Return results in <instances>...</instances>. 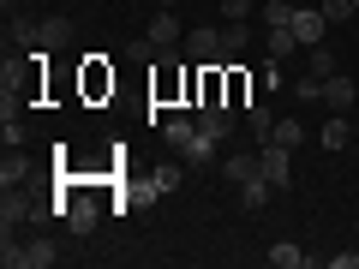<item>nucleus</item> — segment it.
I'll return each instance as SVG.
<instances>
[{"mask_svg": "<svg viewBox=\"0 0 359 269\" xmlns=\"http://www.w3.org/2000/svg\"><path fill=\"white\" fill-rule=\"evenodd\" d=\"M54 216H60V204L25 192V186H6V198H0V228H36V221H54Z\"/></svg>", "mask_w": 359, "mask_h": 269, "instance_id": "f257e3e1", "label": "nucleus"}, {"mask_svg": "<svg viewBox=\"0 0 359 269\" xmlns=\"http://www.w3.org/2000/svg\"><path fill=\"white\" fill-rule=\"evenodd\" d=\"M13 42L18 48H66L72 42V13H48V18H25V25H13Z\"/></svg>", "mask_w": 359, "mask_h": 269, "instance_id": "f03ea898", "label": "nucleus"}, {"mask_svg": "<svg viewBox=\"0 0 359 269\" xmlns=\"http://www.w3.org/2000/svg\"><path fill=\"white\" fill-rule=\"evenodd\" d=\"M186 60L192 66H228V48H222V25H198V30H186Z\"/></svg>", "mask_w": 359, "mask_h": 269, "instance_id": "7ed1b4c3", "label": "nucleus"}, {"mask_svg": "<svg viewBox=\"0 0 359 269\" xmlns=\"http://www.w3.org/2000/svg\"><path fill=\"white\" fill-rule=\"evenodd\" d=\"M257 174H264L276 192H287V179H294V150H282V144H257Z\"/></svg>", "mask_w": 359, "mask_h": 269, "instance_id": "20e7f679", "label": "nucleus"}, {"mask_svg": "<svg viewBox=\"0 0 359 269\" xmlns=\"http://www.w3.org/2000/svg\"><path fill=\"white\" fill-rule=\"evenodd\" d=\"M198 126L210 132V138H233V126H240V108H228V102H210V108H198Z\"/></svg>", "mask_w": 359, "mask_h": 269, "instance_id": "39448f33", "label": "nucleus"}, {"mask_svg": "<svg viewBox=\"0 0 359 269\" xmlns=\"http://www.w3.org/2000/svg\"><path fill=\"white\" fill-rule=\"evenodd\" d=\"M323 30H330V18H323V6H294V36L299 48H318Z\"/></svg>", "mask_w": 359, "mask_h": 269, "instance_id": "423d86ee", "label": "nucleus"}, {"mask_svg": "<svg viewBox=\"0 0 359 269\" xmlns=\"http://www.w3.org/2000/svg\"><path fill=\"white\" fill-rule=\"evenodd\" d=\"M216 150H222V144L210 138L204 126H198V132H192V138H186V144H180L174 156H180V162H186V167H210V162H216Z\"/></svg>", "mask_w": 359, "mask_h": 269, "instance_id": "0eeeda50", "label": "nucleus"}, {"mask_svg": "<svg viewBox=\"0 0 359 269\" xmlns=\"http://www.w3.org/2000/svg\"><path fill=\"white\" fill-rule=\"evenodd\" d=\"M359 102V84L347 72H335V78H323V108H335V114H347V108Z\"/></svg>", "mask_w": 359, "mask_h": 269, "instance_id": "6e6552de", "label": "nucleus"}, {"mask_svg": "<svg viewBox=\"0 0 359 269\" xmlns=\"http://www.w3.org/2000/svg\"><path fill=\"white\" fill-rule=\"evenodd\" d=\"M84 96H114V72H108L102 54H90V60H84Z\"/></svg>", "mask_w": 359, "mask_h": 269, "instance_id": "1a4fd4ad", "label": "nucleus"}, {"mask_svg": "<svg viewBox=\"0 0 359 269\" xmlns=\"http://www.w3.org/2000/svg\"><path fill=\"white\" fill-rule=\"evenodd\" d=\"M269 198H276V186H269L264 174H252V179L240 186V204H245V216H264V209H269Z\"/></svg>", "mask_w": 359, "mask_h": 269, "instance_id": "9d476101", "label": "nucleus"}, {"mask_svg": "<svg viewBox=\"0 0 359 269\" xmlns=\"http://www.w3.org/2000/svg\"><path fill=\"white\" fill-rule=\"evenodd\" d=\"M264 54H269V60H294V54H299L294 25H276V30H264Z\"/></svg>", "mask_w": 359, "mask_h": 269, "instance_id": "9b49d317", "label": "nucleus"}, {"mask_svg": "<svg viewBox=\"0 0 359 269\" xmlns=\"http://www.w3.org/2000/svg\"><path fill=\"white\" fill-rule=\"evenodd\" d=\"M0 186H30V156L25 150H6V156H0Z\"/></svg>", "mask_w": 359, "mask_h": 269, "instance_id": "f8f14e48", "label": "nucleus"}, {"mask_svg": "<svg viewBox=\"0 0 359 269\" xmlns=\"http://www.w3.org/2000/svg\"><path fill=\"white\" fill-rule=\"evenodd\" d=\"M222 48H228V60H240V54L252 48V25H245V18H228V25H222Z\"/></svg>", "mask_w": 359, "mask_h": 269, "instance_id": "ddd939ff", "label": "nucleus"}, {"mask_svg": "<svg viewBox=\"0 0 359 269\" xmlns=\"http://www.w3.org/2000/svg\"><path fill=\"white\" fill-rule=\"evenodd\" d=\"M150 42H156V48H174V42H186L180 18H174V13H156V18H150Z\"/></svg>", "mask_w": 359, "mask_h": 269, "instance_id": "4468645a", "label": "nucleus"}, {"mask_svg": "<svg viewBox=\"0 0 359 269\" xmlns=\"http://www.w3.org/2000/svg\"><path fill=\"white\" fill-rule=\"evenodd\" d=\"M228 108H252V78H245V66L228 60Z\"/></svg>", "mask_w": 359, "mask_h": 269, "instance_id": "2eb2a0df", "label": "nucleus"}, {"mask_svg": "<svg viewBox=\"0 0 359 269\" xmlns=\"http://www.w3.org/2000/svg\"><path fill=\"white\" fill-rule=\"evenodd\" d=\"M306 72H311V78H335V72H341L335 48H323V42H318V48H306Z\"/></svg>", "mask_w": 359, "mask_h": 269, "instance_id": "dca6fc26", "label": "nucleus"}, {"mask_svg": "<svg viewBox=\"0 0 359 269\" xmlns=\"http://www.w3.org/2000/svg\"><path fill=\"white\" fill-rule=\"evenodd\" d=\"M269 263H276V269H306V263H311V257H306V251H299V245H294V240H276V245H269Z\"/></svg>", "mask_w": 359, "mask_h": 269, "instance_id": "f3484780", "label": "nucleus"}, {"mask_svg": "<svg viewBox=\"0 0 359 269\" xmlns=\"http://www.w3.org/2000/svg\"><path fill=\"white\" fill-rule=\"evenodd\" d=\"M318 138H323V150H347V138H353L347 114H330V120H323V132H318Z\"/></svg>", "mask_w": 359, "mask_h": 269, "instance_id": "a211bd4d", "label": "nucleus"}, {"mask_svg": "<svg viewBox=\"0 0 359 269\" xmlns=\"http://www.w3.org/2000/svg\"><path fill=\"white\" fill-rule=\"evenodd\" d=\"M257 25H264V30L294 25V0H264V6H257Z\"/></svg>", "mask_w": 359, "mask_h": 269, "instance_id": "6ab92c4d", "label": "nucleus"}, {"mask_svg": "<svg viewBox=\"0 0 359 269\" xmlns=\"http://www.w3.org/2000/svg\"><path fill=\"white\" fill-rule=\"evenodd\" d=\"M264 144H282V150H299V144H306V126H299V120H276V132H269Z\"/></svg>", "mask_w": 359, "mask_h": 269, "instance_id": "aec40b11", "label": "nucleus"}, {"mask_svg": "<svg viewBox=\"0 0 359 269\" xmlns=\"http://www.w3.org/2000/svg\"><path fill=\"white\" fill-rule=\"evenodd\" d=\"M180 179H186V162H156L150 167V186H156V192H174Z\"/></svg>", "mask_w": 359, "mask_h": 269, "instance_id": "412c9836", "label": "nucleus"}, {"mask_svg": "<svg viewBox=\"0 0 359 269\" xmlns=\"http://www.w3.org/2000/svg\"><path fill=\"white\" fill-rule=\"evenodd\" d=\"M222 174H228L233 186H245V179L257 174V150H252V156H222Z\"/></svg>", "mask_w": 359, "mask_h": 269, "instance_id": "4be33fe9", "label": "nucleus"}, {"mask_svg": "<svg viewBox=\"0 0 359 269\" xmlns=\"http://www.w3.org/2000/svg\"><path fill=\"white\" fill-rule=\"evenodd\" d=\"M245 126H252V138L264 144L269 132H276V114H269V108H257V102H252V108H245Z\"/></svg>", "mask_w": 359, "mask_h": 269, "instance_id": "5701e85b", "label": "nucleus"}, {"mask_svg": "<svg viewBox=\"0 0 359 269\" xmlns=\"http://www.w3.org/2000/svg\"><path fill=\"white\" fill-rule=\"evenodd\" d=\"M294 90H299V102H323V78H311V72H299Z\"/></svg>", "mask_w": 359, "mask_h": 269, "instance_id": "b1692460", "label": "nucleus"}, {"mask_svg": "<svg viewBox=\"0 0 359 269\" xmlns=\"http://www.w3.org/2000/svg\"><path fill=\"white\" fill-rule=\"evenodd\" d=\"M353 13H359L353 0H323V18H330V25H347Z\"/></svg>", "mask_w": 359, "mask_h": 269, "instance_id": "393cba45", "label": "nucleus"}, {"mask_svg": "<svg viewBox=\"0 0 359 269\" xmlns=\"http://www.w3.org/2000/svg\"><path fill=\"white\" fill-rule=\"evenodd\" d=\"M222 18H252V0H222Z\"/></svg>", "mask_w": 359, "mask_h": 269, "instance_id": "a878e982", "label": "nucleus"}, {"mask_svg": "<svg viewBox=\"0 0 359 269\" xmlns=\"http://www.w3.org/2000/svg\"><path fill=\"white\" fill-rule=\"evenodd\" d=\"M330 269H359V251H335V257H330Z\"/></svg>", "mask_w": 359, "mask_h": 269, "instance_id": "bb28decb", "label": "nucleus"}, {"mask_svg": "<svg viewBox=\"0 0 359 269\" xmlns=\"http://www.w3.org/2000/svg\"><path fill=\"white\" fill-rule=\"evenodd\" d=\"M162 6H180V0H162Z\"/></svg>", "mask_w": 359, "mask_h": 269, "instance_id": "cd10ccee", "label": "nucleus"}, {"mask_svg": "<svg viewBox=\"0 0 359 269\" xmlns=\"http://www.w3.org/2000/svg\"><path fill=\"white\" fill-rule=\"evenodd\" d=\"M6 6H13V0H6Z\"/></svg>", "mask_w": 359, "mask_h": 269, "instance_id": "c85d7f7f", "label": "nucleus"}, {"mask_svg": "<svg viewBox=\"0 0 359 269\" xmlns=\"http://www.w3.org/2000/svg\"><path fill=\"white\" fill-rule=\"evenodd\" d=\"M353 6H359V0H353Z\"/></svg>", "mask_w": 359, "mask_h": 269, "instance_id": "c756f323", "label": "nucleus"}]
</instances>
